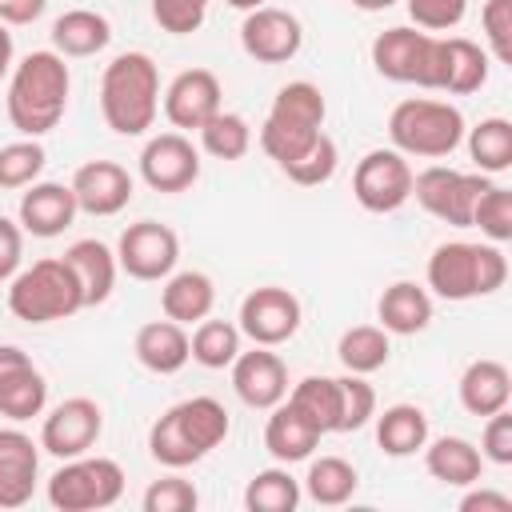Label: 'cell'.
<instances>
[{"label": "cell", "instance_id": "cell-44", "mask_svg": "<svg viewBox=\"0 0 512 512\" xmlns=\"http://www.w3.org/2000/svg\"><path fill=\"white\" fill-rule=\"evenodd\" d=\"M480 28H484V52L496 64H512V0H484L480 8Z\"/></svg>", "mask_w": 512, "mask_h": 512}, {"label": "cell", "instance_id": "cell-12", "mask_svg": "<svg viewBox=\"0 0 512 512\" xmlns=\"http://www.w3.org/2000/svg\"><path fill=\"white\" fill-rule=\"evenodd\" d=\"M104 432V408L92 396H68L40 420V452L56 460H72L92 452Z\"/></svg>", "mask_w": 512, "mask_h": 512}, {"label": "cell", "instance_id": "cell-18", "mask_svg": "<svg viewBox=\"0 0 512 512\" xmlns=\"http://www.w3.org/2000/svg\"><path fill=\"white\" fill-rule=\"evenodd\" d=\"M488 80V52L468 36H436L432 64H428V88L448 96L480 92Z\"/></svg>", "mask_w": 512, "mask_h": 512}, {"label": "cell", "instance_id": "cell-41", "mask_svg": "<svg viewBox=\"0 0 512 512\" xmlns=\"http://www.w3.org/2000/svg\"><path fill=\"white\" fill-rule=\"evenodd\" d=\"M336 164H340L336 140H332L328 132H320L296 160L280 164V172H284L292 184H300V188H320V184H328V180L336 176Z\"/></svg>", "mask_w": 512, "mask_h": 512}, {"label": "cell", "instance_id": "cell-37", "mask_svg": "<svg viewBox=\"0 0 512 512\" xmlns=\"http://www.w3.org/2000/svg\"><path fill=\"white\" fill-rule=\"evenodd\" d=\"M240 340H244V332H240L232 320H212V316H204V320L196 324V332L188 336V348H192V360H196L200 368L220 372V368H228V364L240 356Z\"/></svg>", "mask_w": 512, "mask_h": 512}, {"label": "cell", "instance_id": "cell-13", "mask_svg": "<svg viewBox=\"0 0 512 512\" xmlns=\"http://www.w3.org/2000/svg\"><path fill=\"white\" fill-rule=\"evenodd\" d=\"M300 320H304L300 300H296L288 288L264 284V288H252V292L240 300L236 328H240L252 344L280 348V344H288V340L300 332Z\"/></svg>", "mask_w": 512, "mask_h": 512}, {"label": "cell", "instance_id": "cell-7", "mask_svg": "<svg viewBox=\"0 0 512 512\" xmlns=\"http://www.w3.org/2000/svg\"><path fill=\"white\" fill-rule=\"evenodd\" d=\"M464 116L456 104L448 100H432V96H408L388 112V136L392 148L404 156H420V160H440L452 156L464 144Z\"/></svg>", "mask_w": 512, "mask_h": 512}, {"label": "cell", "instance_id": "cell-4", "mask_svg": "<svg viewBox=\"0 0 512 512\" xmlns=\"http://www.w3.org/2000/svg\"><path fill=\"white\" fill-rule=\"evenodd\" d=\"M508 280V256L500 244H472V240H448L436 244L428 256V288L440 300H476L500 292Z\"/></svg>", "mask_w": 512, "mask_h": 512}, {"label": "cell", "instance_id": "cell-40", "mask_svg": "<svg viewBox=\"0 0 512 512\" xmlns=\"http://www.w3.org/2000/svg\"><path fill=\"white\" fill-rule=\"evenodd\" d=\"M200 148L208 152V156H216V160H240V156H248V148H252V128H248V120L240 116V112H216L204 128H200Z\"/></svg>", "mask_w": 512, "mask_h": 512}, {"label": "cell", "instance_id": "cell-10", "mask_svg": "<svg viewBox=\"0 0 512 512\" xmlns=\"http://www.w3.org/2000/svg\"><path fill=\"white\" fill-rule=\"evenodd\" d=\"M352 196L364 212L388 216L412 200V164L396 148H372L356 160L352 172Z\"/></svg>", "mask_w": 512, "mask_h": 512}, {"label": "cell", "instance_id": "cell-33", "mask_svg": "<svg viewBox=\"0 0 512 512\" xmlns=\"http://www.w3.org/2000/svg\"><path fill=\"white\" fill-rule=\"evenodd\" d=\"M300 488L308 492L312 504H320V508H340V504H348V500L356 496L360 472H356V464H348L344 456H320V460L308 464Z\"/></svg>", "mask_w": 512, "mask_h": 512}, {"label": "cell", "instance_id": "cell-46", "mask_svg": "<svg viewBox=\"0 0 512 512\" xmlns=\"http://www.w3.org/2000/svg\"><path fill=\"white\" fill-rule=\"evenodd\" d=\"M208 4L212 0H152V20L168 36H192L204 24Z\"/></svg>", "mask_w": 512, "mask_h": 512}, {"label": "cell", "instance_id": "cell-39", "mask_svg": "<svg viewBox=\"0 0 512 512\" xmlns=\"http://www.w3.org/2000/svg\"><path fill=\"white\" fill-rule=\"evenodd\" d=\"M44 164H48V152H44L40 140L20 136V140L4 144L0 148V192H16V188L36 184Z\"/></svg>", "mask_w": 512, "mask_h": 512}, {"label": "cell", "instance_id": "cell-17", "mask_svg": "<svg viewBox=\"0 0 512 512\" xmlns=\"http://www.w3.org/2000/svg\"><path fill=\"white\" fill-rule=\"evenodd\" d=\"M240 48L256 64H288L304 48V24L288 8H252L240 24Z\"/></svg>", "mask_w": 512, "mask_h": 512}, {"label": "cell", "instance_id": "cell-48", "mask_svg": "<svg viewBox=\"0 0 512 512\" xmlns=\"http://www.w3.org/2000/svg\"><path fill=\"white\" fill-rule=\"evenodd\" d=\"M480 456L496 468L512 464V412L500 408L492 416H484V432H480Z\"/></svg>", "mask_w": 512, "mask_h": 512}, {"label": "cell", "instance_id": "cell-16", "mask_svg": "<svg viewBox=\"0 0 512 512\" xmlns=\"http://www.w3.org/2000/svg\"><path fill=\"white\" fill-rule=\"evenodd\" d=\"M224 108V88L212 68H184L164 88V116L176 132H200Z\"/></svg>", "mask_w": 512, "mask_h": 512}, {"label": "cell", "instance_id": "cell-20", "mask_svg": "<svg viewBox=\"0 0 512 512\" xmlns=\"http://www.w3.org/2000/svg\"><path fill=\"white\" fill-rule=\"evenodd\" d=\"M68 188L76 196V208L88 212V216H116V212H124L132 204V192H136L128 168L116 164V160H88V164H80L72 172Z\"/></svg>", "mask_w": 512, "mask_h": 512}, {"label": "cell", "instance_id": "cell-31", "mask_svg": "<svg viewBox=\"0 0 512 512\" xmlns=\"http://www.w3.org/2000/svg\"><path fill=\"white\" fill-rule=\"evenodd\" d=\"M420 452H424L428 476L448 484V488H472L480 480V472H484L480 448L472 440H464V436H436Z\"/></svg>", "mask_w": 512, "mask_h": 512}, {"label": "cell", "instance_id": "cell-42", "mask_svg": "<svg viewBox=\"0 0 512 512\" xmlns=\"http://www.w3.org/2000/svg\"><path fill=\"white\" fill-rule=\"evenodd\" d=\"M472 228H480V236H488L492 244H508L512 240V192L500 184H488L472 208Z\"/></svg>", "mask_w": 512, "mask_h": 512}, {"label": "cell", "instance_id": "cell-2", "mask_svg": "<svg viewBox=\"0 0 512 512\" xmlns=\"http://www.w3.org/2000/svg\"><path fill=\"white\" fill-rule=\"evenodd\" d=\"M228 428V408L216 396H188L148 428V452L156 464L180 472L220 448L228 440Z\"/></svg>", "mask_w": 512, "mask_h": 512}, {"label": "cell", "instance_id": "cell-29", "mask_svg": "<svg viewBox=\"0 0 512 512\" xmlns=\"http://www.w3.org/2000/svg\"><path fill=\"white\" fill-rule=\"evenodd\" d=\"M112 44V24L104 12L96 8H68L64 16H56L52 24V52H60L64 60H84L96 56Z\"/></svg>", "mask_w": 512, "mask_h": 512}, {"label": "cell", "instance_id": "cell-3", "mask_svg": "<svg viewBox=\"0 0 512 512\" xmlns=\"http://www.w3.org/2000/svg\"><path fill=\"white\" fill-rule=\"evenodd\" d=\"M160 112V72L148 52H120L100 76V116L116 136H144Z\"/></svg>", "mask_w": 512, "mask_h": 512}, {"label": "cell", "instance_id": "cell-26", "mask_svg": "<svg viewBox=\"0 0 512 512\" xmlns=\"http://www.w3.org/2000/svg\"><path fill=\"white\" fill-rule=\"evenodd\" d=\"M376 320L388 336H416L432 324V296L416 280H396L376 300Z\"/></svg>", "mask_w": 512, "mask_h": 512}, {"label": "cell", "instance_id": "cell-53", "mask_svg": "<svg viewBox=\"0 0 512 512\" xmlns=\"http://www.w3.org/2000/svg\"><path fill=\"white\" fill-rule=\"evenodd\" d=\"M396 0H352V8H360V12H384V8H392Z\"/></svg>", "mask_w": 512, "mask_h": 512}, {"label": "cell", "instance_id": "cell-19", "mask_svg": "<svg viewBox=\"0 0 512 512\" xmlns=\"http://www.w3.org/2000/svg\"><path fill=\"white\" fill-rule=\"evenodd\" d=\"M44 404H48L44 372L16 344H0V416L24 424L32 416H44Z\"/></svg>", "mask_w": 512, "mask_h": 512}, {"label": "cell", "instance_id": "cell-36", "mask_svg": "<svg viewBox=\"0 0 512 512\" xmlns=\"http://www.w3.org/2000/svg\"><path fill=\"white\" fill-rule=\"evenodd\" d=\"M288 400L328 436L340 432V380L336 376H304L288 388Z\"/></svg>", "mask_w": 512, "mask_h": 512}, {"label": "cell", "instance_id": "cell-30", "mask_svg": "<svg viewBox=\"0 0 512 512\" xmlns=\"http://www.w3.org/2000/svg\"><path fill=\"white\" fill-rule=\"evenodd\" d=\"M160 308L176 324H200L216 308V284H212V276L200 272V268H184V272L164 276Z\"/></svg>", "mask_w": 512, "mask_h": 512}, {"label": "cell", "instance_id": "cell-34", "mask_svg": "<svg viewBox=\"0 0 512 512\" xmlns=\"http://www.w3.org/2000/svg\"><path fill=\"white\" fill-rule=\"evenodd\" d=\"M464 144H468V156H472L476 172L496 176V172L512 168V120L484 116L476 128L464 132Z\"/></svg>", "mask_w": 512, "mask_h": 512}, {"label": "cell", "instance_id": "cell-32", "mask_svg": "<svg viewBox=\"0 0 512 512\" xmlns=\"http://www.w3.org/2000/svg\"><path fill=\"white\" fill-rule=\"evenodd\" d=\"M376 444L384 456H416L428 444V416L420 404H388L376 416Z\"/></svg>", "mask_w": 512, "mask_h": 512}, {"label": "cell", "instance_id": "cell-51", "mask_svg": "<svg viewBox=\"0 0 512 512\" xmlns=\"http://www.w3.org/2000/svg\"><path fill=\"white\" fill-rule=\"evenodd\" d=\"M460 512H512V496L492 492V488H476L460 500Z\"/></svg>", "mask_w": 512, "mask_h": 512}, {"label": "cell", "instance_id": "cell-5", "mask_svg": "<svg viewBox=\"0 0 512 512\" xmlns=\"http://www.w3.org/2000/svg\"><path fill=\"white\" fill-rule=\"evenodd\" d=\"M84 308V292L64 256H44L8 280V312L24 324H56Z\"/></svg>", "mask_w": 512, "mask_h": 512}, {"label": "cell", "instance_id": "cell-54", "mask_svg": "<svg viewBox=\"0 0 512 512\" xmlns=\"http://www.w3.org/2000/svg\"><path fill=\"white\" fill-rule=\"evenodd\" d=\"M228 8H236V12H252V8H264L268 0H224Z\"/></svg>", "mask_w": 512, "mask_h": 512}, {"label": "cell", "instance_id": "cell-38", "mask_svg": "<svg viewBox=\"0 0 512 512\" xmlns=\"http://www.w3.org/2000/svg\"><path fill=\"white\" fill-rule=\"evenodd\" d=\"M300 496H304L300 480L288 472V464H276V468H264L248 480L244 508L248 512H292L300 504Z\"/></svg>", "mask_w": 512, "mask_h": 512}, {"label": "cell", "instance_id": "cell-8", "mask_svg": "<svg viewBox=\"0 0 512 512\" xmlns=\"http://www.w3.org/2000/svg\"><path fill=\"white\" fill-rule=\"evenodd\" d=\"M124 496V468L112 456H72L48 476V504L56 512H100Z\"/></svg>", "mask_w": 512, "mask_h": 512}, {"label": "cell", "instance_id": "cell-43", "mask_svg": "<svg viewBox=\"0 0 512 512\" xmlns=\"http://www.w3.org/2000/svg\"><path fill=\"white\" fill-rule=\"evenodd\" d=\"M336 380H340V432H356L376 416V388L356 372H344Z\"/></svg>", "mask_w": 512, "mask_h": 512}, {"label": "cell", "instance_id": "cell-22", "mask_svg": "<svg viewBox=\"0 0 512 512\" xmlns=\"http://www.w3.org/2000/svg\"><path fill=\"white\" fill-rule=\"evenodd\" d=\"M40 480V440L24 428H0V508H24Z\"/></svg>", "mask_w": 512, "mask_h": 512}, {"label": "cell", "instance_id": "cell-15", "mask_svg": "<svg viewBox=\"0 0 512 512\" xmlns=\"http://www.w3.org/2000/svg\"><path fill=\"white\" fill-rule=\"evenodd\" d=\"M140 180L152 192H188L200 180V152L184 132L148 136L140 148Z\"/></svg>", "mask_w": 512, "mask_h": 512}, {"label": "cell", "instance_id": "cell-49", "mask_svg": "<svg viewBox=\"0 0 512 512\" xmlns=\"http://www.w3.org/2000/svg\"><path fill=\"white\" fill-rule=\"evenodd\" d=\"M24 268V228L20 220L0 216V284H8Z\"/></svg>", "mask_w": 512, "mask_h": 512}, {"label": "cell", "instance_id": "cell-35", "mask_svg": "<svg viewBox=\"0 0 512 512\" xmlns=\"http://www.w3.org/2000/svg\"><path fill=\"white\" fill-rule=\"evenodd\" d=\"M336 356L344 364V372H356V376H372L388 364L392 356V336L380 328V324H356L340 336L336 344Z\"/></svg>", "mask_w": 512, "mask_h": 512}, {"label": "cell", "instance_id": "cell-23", "mask_svg": "<svg viewBox=\"0 0 512 512\" xmlns=\"http://www.w3.org/2000/svg\"><path fill=\"white\" fill-rule=\"evenodd\" d=\"M76 196L68 184H56V180H36L24 188L20 196V228L28 236H40V240H52V236H64L76 220Z\"/></svg>", "mask_w": 512, "mask_h": 512}, {"label": "cell", "instance_id": "cell-9", "mask_svg": "<svg viewBox=\"0 0 512 512\" xmlns=\"http://www.w3.org/2000/svg\"><path fill=\"white\" fill-rule=\"evenodd\" d=\"M492 184V176L484 172H460L448 164H428L424 172H412V196L416 204L452 224V228H472V208L480 200V192Z\"/></svg>", "mask_w": 512, "mask_h": 512}, {"label": "cell", "instance_id": "cell-25", "mask_svg": "<svg viewBox=\"0 0 512 512\" xmlns=\"http://www.w3.org/2000/svg\"><path fill=\"white\" fill-rule=\"evenodd\" d=\"M64 260H68V268H72L76 280H80L84 308H96V304H104V300L112 296L120 264H116V252H112L104 240H96V236L72 240V244L64 248Z\"/></svg>", "mask_w": 512, "mask_h": 512}, {"label": "cell", "instance_id": "cell-21", "mask_svg": "<svg viewBox=\"0 0 512 512\" xmlns=\"http://www.w3.org/2000/svg\"><path fill=\"white\" fill-rule=\"evenodd\" d=\"M228 368H232V392L256 412H268L288 396V364L264 344H256L252 352L240 348V356Z\"/></svg>", "mask_w": 512, "mask_h": 512}, {"label": "cell", "instance_id": "cell-45", "mask_svg": "<svg viewBox=\"0 0 512 512\" xmlns=\"http://www.w3.org/2000/svg\"><path fill=\"white\" fill-rule=\"evenodd\" d=\"M144 512H192L200 504V492L184 476H160L144 488Z\"/></svg>", "mask_w": 512, "mask_h": 512}, {"label": "cell", "instance_id": "cell-6", "mask_svg": "<svg viewBox=\"0 0 512 512\" xmlns=\"http://www.w3.org/2000/svg\"><path fill=\"white\" fill-rule=\"evenodd\" d=\"M324 116H328L324 92L312 80H288L276 92V100H272V108H268V116L260 124L264 156L276 160V168L296 160L324 132Z\"/></svg>", "mask_w": 512, "mask_h": 512}, {"label": "cell", "instance_id": "cell-14", "mask_svg": "<svg viewBox=\"0 0 512 512\" xmlns=\"http://www.w3.org/2000/svg\"><path fill=\"white\" fill-rule=\"evenodd\" d=\"M432 44L436 36L416 28V24H396L384 28L372 40V68L392 80V84H416L428 88V64H432Z\"/></svg>", "mask_w": 512, "mask_h": 512}, {"label": "cell", "instance_id": "cell-1", "mask_svg": "<svg viewBox=\"0 0 512 512\" xmlns=\"http://www.w3.org/2000/svg\"><path fill=\"white\" fill-rule=\"evenodd\" d=\"M68 92H72V76H68L64 56L52 48L28 52L8 72V120H12V128L20 136L40 140L44 132H52L64 120Z\"/></svg>", "mask_w": 512, "mask_h": 512}, {"label": "cell", "instance_id": "cell-11", "mask_svg": "<svg viewBox=\"0 0 512 512\" xmlns=\"http://www.w3.org/2000/svg\"><path fill=\"white\" fill-rule=\"evenodd\" d=\"M116 264L132 280H164L176 272L180 260V236L160 220H136L116 240Z\"/></svg>", "mask_w": 512, "mask_h": 512}, {"label": "cell", "instance_id": "cell-24", "mask_svg": "<svg viewBox=\"0 0 512 512\" xmlns=\"http://www.w3.org/2000/svg\"><path fill=\"white\" fill-rule=\"evenodd\" d=\"M268 412H272L268 424H264V448H268V456L276 464H300V460H308L316 452V444H320L324 432L288 396L276 408H268Z\"/></svg>", "mask_w": 512, "mask_h": 512}, {"label": "cell", "instance_id": "cell-28", "mask_svg": "<svg viewBox=\"0 0 512 512\" xmlns=\"http://www.w3.org/2000/svg\"><path fill=\"white\" fill-rule=\"evenodd\" d=\"M456 388H460L464 412L480 420V416H492V412L508 408V400H512V372L500 360L480 356V360H472L460 372V384Z\"/></svg>", "mask_w": 512, "mask_h": 512}, {"label": "cell", "instance_id": "cell-27", "mask_svg": "<svg viewBox=\"0 0 512 512\" xmlns=\"http://www.w3.org/2000/svg\"><path fill=\"white\" fill-rule=\"evenodd\" d=\"M132 352H136V360H140L148 372H156V376H176V372L192 360L184 324H176V320H168V316L140 324V332H136V340H132Z\"/></svg>", "mask_w": 512, "mask_h": 512}, {"label": "cell", "instance_id": "cell-52", "mask_svg": "<svg viewBox=\"0 0 512 512\" xmlns=\"http://www.w3.org/2000/svg\"><path fill=\"white\" fill-rule=\"evenodd\" d=\"M12 64H16V48H12V32H8V24H0V80H8V72H12Z\"/></svg>", "mask_w": 512, "mask_h": 512}, {"label": "cell", "instance_id": "cell-50", "mask_svg": "<svg viewBox=\"0 0 512 512\" xmlns=\"http://www.w3.org/2000/svg\"><path fill=\"white\" fill-rule=\"evenodd\" d=\"M44 8H48V0H0V24H8V28L32 24L44 16Z\"/></svg>", "mask_w": 512, "mask_h": 512}, {"label": "cell", "instance_id": "cell-47", "mask_svg": "<svg viewBox=\"0 0 512 512\" xmlns=\"http://www.w3.org/2000/svg\"><path fill=\"white\" fill-rule=\"evenodd\" d=\"M468 0H408V16L424 32H448L464 20Z\"/></svg>", "mask_w": 512, "mask_h": 512}]
</instances>
